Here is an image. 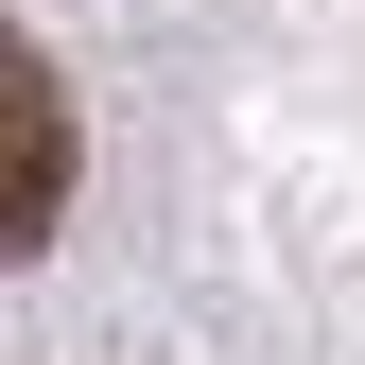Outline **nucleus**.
<instances>
[{"label":"nucleus","mask_w":365,"mask_h":365,"mask_svg":"<svg viewBox=\"0 0 365 365\" xmlns=\"http://www.w3.org/2000/svg\"><path fill=\"white\" fill-rule=\"evenodd\" d=\"M70 226V87L0 35V261H35Z\"/></svg>","instance_id":"nucleus-1"}]
</instances>
